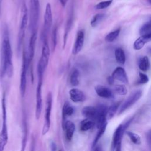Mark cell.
Masks as SVG:
<instances>
[{
	"mask_svg": "<svg viewBox=\"0 0 151 151\" xmlns=\"http://www.w3.org/2000/svg\"><path fill=\"white\" fill-rule=\"evenodd\" d=\"M51 42H52V51H54V50L55 48V47L57 45V27H55L52 32L51 35Z\"/></svg>",
	"mask_w": 151,
	"mask_h": 151,
	"instance_id": "35",
	"label": "cell"
},
{
	"mask_svg": "<svg viewBox=\"0 0 151 151\" xmlns=\"http://www.w3.org/2000/svg\"><path fill=\"white\" fill-rule=\"evenodd\" d=\"M149 21H150L151 22V17L150 18V19H149Z\"/></svg>",
	"mask_w": 151,
	"mask_h": 151,
	"instance_id": "44",
	"label": "cell"
},
{
	"mask_svg": "<svg viewBox=\"0 0 151 151\" xmlns=\"http://www.w3.org/2000/svg\"><path fill=\"white\" fill-rule=\"evenodd\" d=\"M108 83L110 84H112L113 83H114V79L111 77V76H110L108 77Z\"/></svg>",
	"mask_w": 151,
	"mask_h": 151,
	"instance_id": "39",
	"label": "cell"
},
{
	"mask_svg": "<svg viewBox=\"0 0 151 151\" xmlns=\"http://www.w3.org/2000/svg\"><path fill=\"white\" fill-rule=\"evenodd\" d=\"M37 37V32H34L31 33V35L29 39L28 48V54L27 55V60L28 64L31 63L34 58V54H35V43Z\"/></svg>",
	"mask_w": 151,
	"mask_h": 151,
	"instance_id": "14",
	"label": "cell"
},
{
	"mask_svg": "<svg viewBox=\"0 0 151 151\" xmlns=\"http://www.w3.org/2000/svg\"><path fill=\"white\" fill-rule=\"evenodd\" d=\"M12 49L6 29L4 31L1 51V76L11 77L13 74Z\"/></svg>",
	"mask_w": 151,
	"mask_h": 151,
	"instance_id": "1",
	"label": "cell"
},
{
	"mask_svg": "<svg viewBox=\"0 0 151 151\" xmlns=\"http://www.w3.org/2000/svg\"><path fill=\"white\" fill-rule=\"evenodd\" d=\"M120 32V28H118L113 31L109 32L105 37V41L108 42H111L115 41L119 37Z\"/></svg>",
	"mask_w": 151,
	"mask_h": 151,
	"instance_id": "28",
	"label": "cell"
},
{
	"mask_svg": "<svg viewBox=\"0 0 151 151\" xmlns=\"http://www.w3.org/2000/svg\"><path fill=\"white\" fill-rule=\"evenodd\" d=\"M2 0H0V14H1V6H2Z\"/></svg>",
	"mask_w": 151,
	"mask_h": 151,
	"instance_id": "42",
	"label": "cell"
},
{
	"mask_svg": "<svg viewBox=\"0 0 151 151\" xmlns=\"http://www.w3.org/2000/svg\"><path fill=\"white\" fill-rule=\"evenodd\" d=\"M44 71L40 67H37V74H38V83L36 90V107H35V117L38 120L39 119L42 107V87L43 82Z\"/></svg>",
	"mask_w": 151,
	"mask_h": 151,
	"instance_id": "2",
	"label": "cell"
},
{
	"mask_svg": "<svg viewBox=\"0 0 151 151\" xmlns=\"http://www.w3.org/2000/svg\"><path fill=\"white\" fill-rule=\"evenodd\" d=\"M95 124L96 123L94 120L86 118L80 122V129L82 132H86L93 128Z\"/></svg>",
	"mask_w": 151,
	"mask_h": 151,
	"instance_id": "22",
	"label": "cell"
},
{
	"mask_svg": "<svg viewBox=\"0 0 151 151\" xmlns=\"http://www.w3.org/2000/svg\"><path fill=\"white\" fill-rule=\"evenodd\" d=\"M133 119V117L130 119L124 124H120L116 129L112 139L111 149L116 150V151H120L121 150L122 139L126 129L129 126Z\"/></svg>",
	"mask_w": 151,
	"mask_h": 151,
	"instance_id": "6",
	"label": "cell"
},
{
	"mask_svg": "<svg viewBox=\"0 0 151 151\" xmlns=\"http://www.w3.org/2000/svg\"><path fill=\"white\" fill-rule=\"evenodd\" d=\"M52 105V95L51 92H49L47 96L45 111L44 114V121L42 130V135L46 134L49 131L51 126V114Z\"/></svg>",
	"mask_w": 151,
	"mask_h": 151,
	"instance_id": "7",
	"label": "cell"
},
{
	"mask_svg": "<svg viewBox=\"0 0 151 151\" xmlns=\"http://www.w3.org/2000/svg\"><path fill=\"white\" fill-rule=\"evenodd\" d=\"M138 65L141 71L144 72L147 71L150 66L149 58L146 56H143V57L140 58L138 63Z\"/></svg>",
	"mask_w": 151,
	"mask_h": 151,
	"instance_id": "24",
	"label": "cell"
},
{
	"mask_svg": "<svg viewBox=\"0 0 151 151\" xmlns=\"http://www.w3.org/2000/svg\"><path fill=\"white\" fill-rule=\"evenodd\" d=\"M63 129L65 130L66 139L68 140H71L76 130L75 124L71 120H67L63 123Z\"/></svg>",
	"mask_w": 151,
	"mask_h": 151,
	"instance_id": "18",
	"label": "cell"
},
{
	"mask_svg": "<svg viewBox=\"0 0 151 151\" xmlns=\"http://www.w3.org/2000/svg\"><path fill=\"white\" fill-rule=\"evenodd\" d=\"M79 77H80L79 71L76 68H74L71 71L70 77V84L73 86H78L80 83Z\"/></svg>",
	"mask_w": 151,
	"mask_h": 151,
	"instance_id": "26",
	"label": "cell"
},
{
	"mask_svg": "<svg viewBox=\"0 0 151 151\" xmlns=\"http://www.w3.org/2000/svg\"><path fill=\"white\" fill-rule=\"evenodd\" d=\"M114 55H115L116 60L119 64L121 65H123L125 63L126 55L123 49L120 48H116L114 51Z\"/></svg>",
	"mask_w": 151,
	"mask_h": 151,
	"instance_id": "25",
	"label": "cell"
},
{
	"mask_svg": "<svg viewBox=\"0 0 151 151\" xmlns=\"http://www.w3.org/2000/svg\"><path fill=\"white\" fill-rule=\"evenodd\" d=\"M147 52L150 55H151V47H149L147 48Z\"/></svg>",
	"mask_w": 151,
	"mask_h": 151,
	"instance_id": "41",
	"label": "cell"
},
{
	"mask_svg": "<svg viewBox=\"0 0 151 151\" xmlns=\"http://www.w3.org/2000/svg\"><path fill=\"white\" fill-rule=\"evenodd\" d=\"M81 113L84 117L95 120L97 115V108L90 106H85L83 108Z\"/></svg>",
	"mask_w": 151,
	"mask_h": 151,
	"instance_id": "20",
	"label": "cell"
},
{
	"mask_svg": "<svg viewBox=\"0 0 151 151\" xmlns=\"http://www.w3.org/2000/svg\"><path fill=\"white\" fill-rule=\"evenodd\" d=\"M2 125L0 133V151L4 149L8 140V133L6 120V110L5 104V97L2 98Z\"/></svg>",
	"mask_w": 151,
	"mask_h": 151,
	"instance_id": "4",
	"label": "cell"
},
{
	"mask_svg": "<svg viewBox=\"0 0 151 151\" xmlns=\"http://www.w3.org/2000/svg\"><path fill=\"white\" fill-rule=\"evenodd\" d=\"M126 132L127 135L129 136V137L130 138V139L133 143H134L136 145L140 144V143H141L140 137L137 134H136L134 132H130V131H127Z\"/></svg>",
	"mask_w": 151,
	"mask_h": 151,
	"instance_id": "31",
	"label": "cell"
},
{
	"mask_svg": "<svg viewBox=\"0 0 151 151\" xmlns=\"http://www.w3.org/2000/svg\"><path fill=\"white\" fill-rule=\"evenodd\" d=\"M142 95V92L141 90H137L131 94L127 99L124 101L119 108V114L123 113L124 111L133 106L136 101H137Z\"/></svg>",
	"mask_w": 151,
	"mask_h": 151,
	"instance_id": "10",
	"label": "cell"
},
{
	"mask_svg": "<svg viewBox=\"0 0 151 151\" xmlns=\"http://www.w3.org/2000/svg\"><path fill=\"white\" fill-rule=\"evenodd\" d=\"M113 2V0H106L99 2L95 6V9H103L107 7H109L111 3Z\"/></svg>",
	"mask_w": 151,
	"mask_h": 151,
	"instance_id": "34",
	"label": "cell"
},
{
	"mask_svg": "<svg viewBox=\"0 0 151 151\" xmlns=\"http://www.w3.org/2000/svg\"><path fill=\"white\" fill-rule=\"evenodd\" d=\"M114 91L119 95H126L127 93V89L124 85L118 84L114 86Z\"/></svg>",
	"mask_w": 151,
	"mask_h": 151,
	"instance_id": "33",
	"label": "cell"
},
{
	"mask_svg": "<svg viewBox=\"0 0 151 151\" xmlns=\"http://www.w3.org/2000/svg\"><path fill=\"white\" fill-rule=\"evenodd\" d=\"M39 15V0H29V28L31 33L37 32Z\"/></svg>",
	"mask_w": 151,
	"mask_h": 151,
	"instance_id": "3",
	"label": "cell"
},
{
	"mask_svg": "<svg viewBox=\"0 0 151 151\" xmlns=\"http://www.w3.org/2000/svg\"><path fill=\"white\" fill-rule=\"evenodd\" d=\"M146 142H147V146H149V149H151V129H149L146 132Z\"/></svg>",
	"mask_w": 151,
	"mask_h": 151,
	"instance_id": "37",
	"label": "cell"
},
{
	"mask_svg": "<svg viewBox=\"0 0 151 151\" xmlns=\"http://www.w3.org/2000/svg\"><path fill=\"white\" fill-rule=\"evenodd\" d=\"M50 147H51V150H55L57 149V145H56L55 143L54 142H51L50 144Z\"/></svg>",
	"mask_w": 151,
	"mask_h": 151,
	"instance_id": "38",
	"label": "cell"
},
{
	"mask_svg": "<svg viewBox=\"0 0 151 151\" xmlns=\"http://www.w3.org/2000/svg\"><path fill=\"white\" fill-rule=\"evenodd\" d=\"M52 24V15L51 4H47L44 15V25L42 30V38H47Z\"/></svg>",
	"mask_w": 151,
	"mask_h": 151,
	"instance_id": "9",
	"label": "cell"
},
{
	"mask_svg": "<svg viewBox=\"0 0 151 151\" xmlns=\"http://www.w3.org/2000/svg\"><path fill=\"white\" fill-rule=\"evenodd\" d=\"M148 1L151 4V0H148Z\"/></svg>",
	"mask_w": 151,
	"mask_h": 151,
	"instance_id": "43",
	"label": "cell"
},
{
	"mask_svg": "<svg viewBox=\"0 0 151 151\" xmlns=\"http://www.w3.org/2000/svg\"><path fill=\"white\" fill-rule=\"evenodd\" d=\"M59 1H60V2L61 5L63 7H64L66 5V4L67 3V1H68V0H59Z\"/></svg>",
	"mask_w": 151,
	"mask_h": 151,
	"instance_id": "40",
	"label": "cell"
},
{
	"mask_svg": "<svg viewBox=\"0 0 151 151\" xmlns=\"http://www.w3.org/2000/svg\"><path fill=\"white\" fill-rule=\"evenodd\" d=\"M29 67V64L27 60V55L24 52L23 54V61L21 69V73L20 76V83H19V90L20 93L22 97H24L27 87V73Z\"/></svg>",
	"mask_w": 151,
	"mask_h": 151,
	"instance_id": "8",
	"label": "cell"
},
{
	"mask_svg": "<svg viewBox=\"0 0 151 151\" xmlns=\"http://www.w3.org/2000/svg\"><path fill=\"white\" fill-rule=\"evenodd\" d=\"M149 81V78L147 76L143 73H139V79L138 80V84H144Z\"/></svg>",
	"mask_w": 151,
	"mask_h": 151,
	"instance_id": "36",
	"label": "cell"
},
{
	"mask_svg": "<svg viewBox=\"0 0 151 151\" xmlns=\"http://www.w3.org/2000/svg\"><path fill=\"white\" fill-rule=\"evenodd\" d=\"M73 113H74L73 107L69 103L65 102L64 104V106L63 107V110H62V117H63V123L65 122V119L66 117L72 115Z\"/></svg>",
	"mask_w": 151,
	"mask_h": 151,
	"instance_id": "23",
	"label": "cell"
},
{
	"mask_svg": "<svg viewBox=\"0 0 151 151\" xmlns=\"http://www.w3.org/2000/svg\"><path fill=\"white\" fill-rule=\"evenodd\" d=\"M21 16L19 23V27L18 31V50L19 51V49L21 47L22 43L23 42L25 34V30L28 24V9L27 8L25 3L24 2L22 3V5L21 7Z\"/></svg>",
	"mask_w": 151,
	"mask_h": 151,
	"instance_id": "5",
	"label": "cell"
},
{
	"mask_svg": "<svg viewBox=\"0 0 151 151\" xmlns=\"http://www.w3.org/2000/svg\"><path fill=\"white\" fill-rule=\"evenodd\" d=\"M94 90L96 94L100 97L104 99H111L114 97L111 90L106 86L97 85L95 87Z\"/></svg>",
	"mask_w": 151,
	"mask_h": 151,
	"instance_id": "17",
	"label": "cell"
},
{
	"mask_svg": "<svg viewBox=\"0 0 151 151\" xmlns=\"http://www.w3.org/2000/svg\"><path fill=\"white\" fill-rule=\"evenodd\" d=\"M104 17V14L102 13H99L94 15L90 21L91 26L92 27H97L100 24V22L103 20Z\"/></svg>",
	"mask_w": 151,
	"mask_h": 151,
	"instance_id": "29",
	"label": "cell"
},
{
	"mask_svg": "<svg viewBox=\"0 0 151 151\" xmlns=\"http://www.w3.org/2000/svg\"><path fill=\"white\" fill-rule=\"evenodd\" d=\"M42 39H43V44H42V48L41 51V55L38 64H40L43 68L45 70L48 65L49 59H50V50L47 38H43Z\"/></svg>",
	"mask_w": 151,
	"mask_h": 151,
	"instance_id": "11",
	"label": "cell"
},
{
	"mask_svg": "<svg viewBox=\"0 0 151 151\" xmlns=\"http://www.w3.org/2000/svg\"><path fill=\"white\" fill-rule=\"evenodd\" d=\"M107 125V123L106 122L101 127H100V128L98 129L99 131H98V132H97V134H96V137H95V138H94V139L93 142V143H92V148L94 147L97 145V144L98 142L99 141L101 137L103 134L104 133V132L106 131V129Z\"/></svg>",
	"mask_w": 151,
	"mask_h": 151,
	"instance_id": "27",
	"label": "cell"
},
{
	"mask_svg": "<svg viewBox=\"0 0 151 151\" xmlns=\"http://www.w3.org/2000/svg\"><path fill=\"white\" fill-rule=\"evenodd\" d=\"M149 41H151V34L142 35L134 42L133 48L136 50H139Z\"/></svg>",
	"mask_w": 151,
	"mask_h": 151,
	"instance_id": "19",
	"label": "cell"
},
{
	"mask_svg": "<svg viewBox=\"0 0 151 151\" xmlns=\"http://www.w3.org/2000/svg\"><path fill=\"white\" fill-rule=\"evenodd\" d=\"M139 32L140 35L151 34V22L149 21L143 24L141 27Z\"/></svg>",
	"mask_w": 151,
	"mask_h": 151,
	"instance_id": "32",
	"label": "cell"
},
{
	"mask_svg": "<svg viewBox=\"0 0 151 151\" xmlns=\"http://www.w3.org/2000/svg\"><path fill=\"white\" fill-rule=\"evenodd\" d=\"M84 42V32L81 29L77 32L76 38L72 49V54L76 55L78 54L83 48Z\"/></svg>",
	"mask_w": 151,
	"mask_h": 151,
	"instance_id": "13",
	"label": "cell"
},
{
	"mask_svg": "<svg viewBox=\"0 0 151 151\" xmlns=\"http://www.w3.org/2000/svg\"><path fill=\"white\" fill-rule=\"evenodd\" d=\"M73 7H71L68 16L67 17V20L66 22V25H65V34L64 35V42H63V48H64L66 43V40L67 38L68 34L70 30V28L71 27L72 24H73Z\"/></svg>",
	"mask_w": 151,
	"mask_h": 151,
	"instance_id": "21",
	"label": "cell"
},
{
	"mask_svg": "<svg viewBox=\"0 0 151 151\" xmlns=\"http://www.w3.org/2000/svg\"><path fill=\"white\" fill-rule=\"evenodd\" d=\"M70 99L74 103L83 102L86 100L85 94L81 90L78 88H71L69 91Z\"/></svg>",
	"mask_w": 151,
	"mask_h": 151,
	"instance_id": "16",
	"label": "cell"
},
{
	"mask_svg": "<svg viewBox=\"0 0 151 151\" xmlns=\"http://www.w3.org/2000/svg\"><path fill=\"white\" fill-rule=\"evenodd\" d=\"M119 105L117 103H114L111 105L109 107H108L107 112V119L110 120L111 119L115 114L116 113L117 110H118Z\"/></svg>",
	"mask_w": 151,
	"mask_h": 151,
	"instance_id": "30",
	"label": "cell"
},
{
	"mask_svg": "<svg viewBox=\"0 0 151 151\" xmlns=\"http://www.w3.org/2000/svg\"><path fill=\"white\" fill-rule=\"evenodd\" d=\"M97 115L95 119V123L99 129L107 122V112L108 107L104 104H100L97 107Z\"/></svg>",
	"mask_w": 151,
	"mask_h": 151,
	"instance_id": "12",
	"label": "cell"
},
{
	"mask_svg": "<svg viewBox=\"0 0 151 151\" xmlns=\"http://www.w3.org/2000/svg\"><path fill=\"white\" fill-rule=\"evenodd\" d=\"M114 80H117L124 84L128 83V77L125 70L122 67H117L111 76Z\"/></svg>",
	"mask_w": 151,
	"mask_h": 151,
	"instance_id": "15",
	"label": "cell"
}]
</instances>
